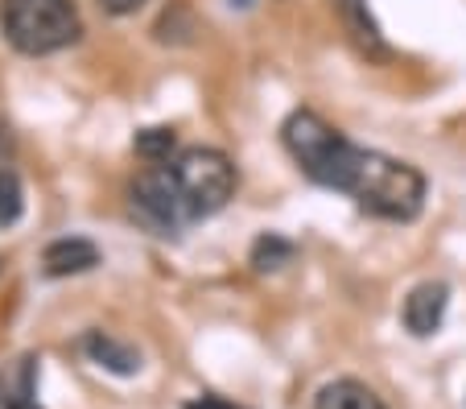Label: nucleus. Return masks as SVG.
<instances>
[{
    "mask_svg": "<svg viewBox=\"0 0 466 409\" xmlns=\"http://www.w3.org/2000/svg\"><path fill=\"white\" fill-rule=\"evenodd\" d=\"M236 195V166L219 149H182L166 161H145L132 182V215L157 236H177L211 220Z\"/></svg>",
    "mask_w": 466,
    "mask_h": 409,
    "instance_id": "nucleus-1",
    "label": "nucleus"
},
{
    "mask_svg": "<svg viewBox=\"0 0 466 409\" xmlns=\"http://www.w3.org/2000/svg\"><path fill=\"white\" fill-rule=\"evenodd\" d=\"M339 195H351L355 207L388 223H409L425 207V174L400 158L355 145Z\"/></svg>",
    "mask_w": 466,
    "mask_h": 409,
    "instance_id": "nucleus-2",
    "label": "nucleus"
},
{
    "mask_svg": "<svg viewBox=\"0 0 466 409\" xmlns=\"http://www.w3.org/2000/svg\"><path fill=\"white\" fill-rule=\"evenodd\" d=\"M0 29L21 54H54L79 42L75 0H0Z\"/></svg>",
    "mask_w": 466,
    "mask_h": 409,
    "instance_id": "nucleus-3",
    "label": "nucleus"
},
{
    "mask_svg": "<svg viewBox=\"0 0 466 409\" xmlns=\"http://www.w3.org/2000/svg\"><path fill=\"white\" fill-rule=\"evenodd\" d=\"M281 141L309 182H318V187H326V190H339L343 169L355 153V141H347L335 125H326L322 116L306 112V107L285 120Z\"/></svg>",
    "mask_w": 466,
    "mask_h": 409,
    "instance_id": "nucleus-4",
    "label": "nucleus"
},
{
    "mask_svg": "<svg viewBox=\"0 0 466 409\" xmlns=\"http://www.w3.org/2000/svg\"><path fill=\"white\" fill-rule=\"evenodd\" d=\"M450 306V285L446 281H421L409 290L405 306H400V319H405V331L417 339H430L433 331L441 327Z\"/></svg>",
    "mask_w": 466,
    "mask_h": 409,
    "instance_id": "nucleus-5",
    "label": "nucleus"
},
{
    "mask_svg": "<svg viewBox=\"0 0 466 409\" xmlns=\"http://www.w3.org/2000/svg\"><path fill=\"white\" fill-rule=\"evenodd\" d=\"M335 13H339V21H343L347 42H351L368 63H388V58H392L376 17L368 13V0H335Z\"/></svg>",
    "mask_w": 466,
    "mask_h": 409,
    "instance_id": "nucleus-6",
    "label": "nucleus"
},
{
    "mask_svg": "<svg viewBox=\"0 0 466 409\" xmlns=\"http://www.w3.org/2000/svg\"><path fill=\"white\" fill-rule=\"evenodd\" d=\"M0 409H46L37 401V356H13L0 368Z\"/></svg>",
    "mask_w": 466,
    "mask_h": 409,
    "instance_id": "nucleus-7",
    "label": "nucleus"
},
{
    "mask_svg": "<svg viewBox=\"0 0 466 409\" xmlns=\"http://www.w3.org/2000/svg\"><path fill=\"white\" fill-rule=\"evenodd\" d=\"M46 273L50 277H75V273H87V269L99 265V249L83 236H66V240H54L42 257Z\"/></svg>",
    "mask_w": 466,
    "mask_h": 409,
    "instance_id": "nucleus-8",
    "label": "nucleus"
},
{
    "mask_svg": "<svg viewBox=\"0 0 466 409\" xmlns=\"http://www.w3.org/2000/svg\"><path fill=\"white\" fill-rule=\"evenodd\" d=\"M83 352H87L99 368H107V373H116V376L141 373V352L128 347V343H120V339L107 335V331H91V335L83 339Z\"/></svg>",
    "mask_w": 466,
    "mask_h": 409,
    "instance_id": "nucleus-9",
    "label": "nucleus"
},
{
    "mask_svg": "<svg viewBox=\"0 0 466 409\" xmlns=\"http://www.w3.org/2000/svg\"><path fill=\"white\" fill-rule=\"evenodd\" d=\"M314 409H384V401H380V393L371 384L343 376V381H330L318 389Z\"/></svg>",
    "mask_w": 466,
    "mask_h": 409,
    "instance_id": "nucleus-10",
    "label": "nucleus"
},
{
    "mask_svg": "<svg viewBox=\"0 0 466 409\" xmlns=\"http://www.w3.org/2000/svg\"><path fill=\"white\" fill-rule=\"evenodd\" d=\"M21 207H25V195H21V179L13 174V166L0 161V228L21 220Z\"/></svg>",
    "mask_w": 466,
    "mask_h": 409,
    "instance_id": "nucleus-11",
    "label": "nucleus"
},
{
    "mask_svg": "<svg viewBox=\"0 0 466 409\" xmlns=\"http://www.w3.org/2000/svg\"><path fill=\"white\" fill-rule=\"evenodd\" d=\"M293 261V244L281 240V236H260V240L252 244V265L260 269V273H273V269L289 265Z\"/></svg>",
    "mask_w": 466,
    "mask_h": 409,
    "instance_id": "nucleus-12",
    "label": "nucleus"
},
{
    "mask_svg": "<svg viewBox=\"0 0 466 409\" xmlns=\"http://www.w3.org/2000/svg\"><path fill=\"white\" fill-rule=\"evenodd\" d=\"M132 149L141 153L145 161H166V158H174V153H177L174 128H145V133H137Z\"/></svg>",
    "mask_w": 466,
    "mask_h": 409,
    "instance_id": "nucleus-13",
    "label": "nucleus"
},
{
    "mask_svg": "<svg viewBox=\"0 0 466 409\" xmlns=\"http://www.w3.org/2000/svg\"><path fill=\"white\" fill-rule=\"evenodd\" d=\"M145 0H99V9L112 13V17H128V13H137Z\"/></svg>",
    "mask_w": 466,
    "mask_h": 409,
    "instance_id": "nucleus-14",
    "label": "nucleus"
},
{
    "mask_svg": "<svg viewBox=\"0 0 466 409\" xmlns=\"http://www.w3.org/2000/svg\"><path fill=\"white\" fill-rule=\"evenodd\" d=\"M186 409H239V405H231V401H223V397H215V393H207V397H194Z\"/></svg>",
    "mask_w": 466,
    "mask_h": 409,
    "instance_id": "nucleus-15",
    "label": "nucleus"
}]
</instances>
